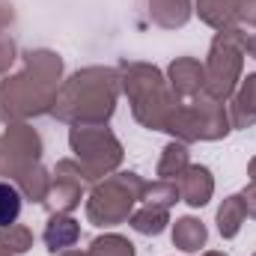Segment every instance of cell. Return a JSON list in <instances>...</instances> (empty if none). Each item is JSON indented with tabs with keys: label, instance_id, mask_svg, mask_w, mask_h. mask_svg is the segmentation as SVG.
<instances>
[{
	"label": "cell",
	"instance_id": "cell-1",
	"mask_svg": "<svg viewBox=\"0 0 256 256\" xmlns=\"http://www.w3.org/2000/svg\"><path fill=\"white\" fill-rule=\"evenodd\" d=\"M21 214V194L15 191L12 185L0 182V226L15 224Z\"/></svg>",
	"mask_w": 256,
	"mask_h": 256
}]
</instances>
